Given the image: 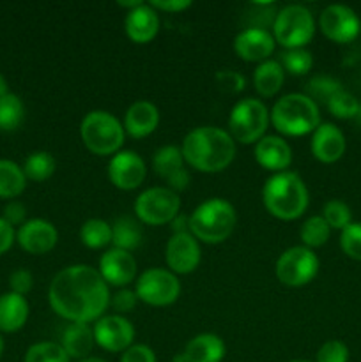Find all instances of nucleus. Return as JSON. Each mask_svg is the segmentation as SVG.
Returning <instances> with one entry per match:
<instances>
[{"label": "nucleus", "mask_w": 361, "mask_h": 362, "mask_svg": "<svg viewBox=\"0 0 361 362\" xmlns=\"http://www.w3.org/2000/svg\"><path fill=\"white\" fill-rule=\"evenodd\" d=\"M170 226H172V232L173 233H186V232H190V216H186V214H183V212H179V214H177L176 218L172 219Z\"/></svg>", "instance_id": "48"}, {"label": "nucleus", "mask_w": 361, "mask_h": 362, "mask_svg": "<svg viewBox=\"0 0 361 362\" xmlns=\"http://www.w3.org/2000/svg\"><path fill=\"white\" fill-rule=\"evenodd\" d=\"M236 141L229 131L216 126H200L184 136L180 151L188 166L202 173H219L232 165Z\"/></svg>", "instance_id": "2"}, {"label": "nucleus", "mask_w": 361, "mask_h": 362, "mask_svg": "<svg viewBox=\"0 0 361 362\" xmlns=\"http://www.w3.org/2000/svg\"><path fill=\"white\" fill-rule=\"evenodd\" d=\"M23 362H71V359L60 343L39 341L27 350Z\"/></svg>", "instance_id": "36"}, {"label": "nucleus", "mask_w": 361, "mask_h": 362, "mask_svg": "<svg viewBox=\"0 0 361 362\" xmlns=\"http://www.w3.org/2000/svg\"><path fill=\"white\" fill-rule=\"evenodd\" d=\"M340 247L353 260L361 262V221L350 223L340 233Z\"/></svg>", "instance_id": "38"}, {"label": "nucleus", "mask_w": 361, "mask_h": 362, "mask_svg": "<svg viewBox=\"0 0 361 362\" xmlns=\"http://www.w3.org/2000/svg\"><path fill=\"white\" fill-rule=\"evenodd\" d=\"M138 297L134 290L130 288H119L112 297H110V306L113 308L115 315H126L137 308Z\"/></svg>", "instance_id": "41"}, {"label": "nucleus", "mask_w": 361, "mask_h": 362, "mask_svg": "<svg viewBox=\"0 0 361 362\" xmlns=\"http://www.w3.org/2000/svg\"><path fill=\"white\" fill-rule=\"evenodd\" d=\"M80 136L92 154L115 156L122 151L126 131L115 115L106 110H92L81 119Z\"/></svg>", "instance_id": "6"}, {"label": "nucleus", "mask_w": 361, "mask_h": 362, "mask_svg": "<svg viewBox=\"0 0 361 362\" xmlns=\"http://www.w3.org/2000/svg\"><path fill=\"white\" fill-rule=\"evenodd\" d=\"M225 354V341L218 334L204 332L186 343L183 357L186 362H222Z\"/></svg>", "instance_id": "24"}, {"label": "nucleus", "mask_w": 361, "mask_h": 362, "mask_svg": "<svg viewBox=\"0 0 361 362\" xmlns=\"http://www.w3.org/2000/svg\"><path fill=\"white\" fill-rule=\"evenodd\" d=\"M319 28L329 41L347 45L360 35L361 21L350 7L343 4H331L322 9L319 16Z\"/></svg>", "instance_id": "12"}, {"label": "nucleus", "mask_w": 361, "mask_h": 362, "mask_svg": "<svg viewBox=\"0 0 361 362\" xmlns=\"http://www.w3.org/2000/svg\"><path fill=\"white\" fill-rule=\"evenodd\" d=\"M278 62L285 73L292 74V76H304L314 67V57L306 48L283 49Z\"/></svg>", "instance_id": "34"}, {"label": "nucleus", "mask_w": 361, "mask_h": 362, "mask_svg": "<svg viewBox=\"0 0 361 362\" xmlns=\"http://www.w3.org/2000/svg\"><path fill=\"white\" fill-rule=\"evenodd\" d=\"M2 218L6 219L13 228L14 226H21L25 223V218H27V209H25V205L21 204V202L11 200L9 204L6 205V209H4Z\"/></svg>", "instance_id": "45"}, {"label": "nucleus", "mask_w": 361, "mask_h": 362, "mask_svg": "<svg viewBox=\"0 0 361 362\" xmlns=\"http://www.w3.org/2000/svg\"><path fill=\"white\" fill-rule=\"evenodd\" d=\"M329 237H331V228H329V225L324 221L322 216H310L308 219H304L299 228V239L308 250L322 247L328 243Z\"/></svg>", "instance_id": "32"}, {"label": "nucleus", "mask_w": 361, "mask_h": 362, "mask_svg": "<svg viewBox=\"0 0 361 362\" xmlns=\"http://www.w3.org/2000/svg\"><path fill=\"white\" fill-rule=\"evenodd\" d=\"M292 148L280 134H265L255 144V161L268 172H287L292 165Z\"/></svg>", "instance_id": "20"}, {"label": "nucleus", "mask_w": 361, "mask_h": 362, "mask_svg": "<svg viewBox=\"0 0 361 362\" xmlns=\"http://www.w3.org/2000/svg\"><path fill=\"white\" fill-rule=\"evenodd\" d=\"M98 271L108 286L127 288V285L137 281L138 265L130 251L110 247L99 258Z\"/></svg>", "instance_id": "17"}, {"label": "nucleus", "mask_w": 361, "mask_h": 362, "mask_svg": "<svg viewBox=\"0 0 361 362\" xmlns=\"http://www.w3.org/2000/svg\"><path fill=\"white\" fill-rule=\"evenodd\" d=\"M142 226L140 221L122 216L112 225V247L124 251H134L142 244Z\"/></svg>", "instance_id": "28"}, {"label": "nucleus", "mask_w": 361, "mask_h": 362, "mask_svg": "<svg viewBox=\"0 0 361 362\" xmlns=\"http://www.w3.org/2000/svg\"><path fill=\"white\" fill-rule=\"evenodd\" d=\"M159 124V110L154 103L145 101H134L133 105L127 108L126 115H124V131L130 134L134 140L140 138H147L156 131Z\"/></svg>", "instance_id": "23"}, {"label": "nucleus", "mask_w": 361, "mask_h": 362, "mask_svg": "<svg viewBox=\"0 0 361 362\" xmlns=\"http://www.w3.org/2000/svg\"><path fill=\"white\" fill-rule=\"evenodd\" d=\"M322 218L328 223L331 230H340L342 232L343 228L353 223V212H350V207L347 204H343L342 200H329L328 204L322 209Z\"/></svg>", "instance_id": "37"}, {"label": "nucleus", "mask_w": 361, "mask_h": 362, "mask_svg": "<svg viewBox=\"0 0 361 362\" xmlns=\"http://www.w3.org/2000/svg\"><path fill=\"white\" fill-rule=\"evenodd\" d=\"M271 34L282 48H304L315 34L314 14L299 4L282 7L273 18Z\"/></svg>", "instance_id": "7"}, {"label": "nucleus", "mask_w": 361, "mask_h": 362, "mask_svg": "<svg viewBox=\"0 0 361 362\" xmlns=\"http://www.w3.org/2000/svg\"><path fill=\"white\" fill-rule=\"evenodd\" d=\"M149 6L154 11H161V13H183V11L190 9L193 4L191 0H151Z\"/></svg>", "instance_id": "46"}, {"label": "nucleus", "mask_w": 361, "mask_h": 362, "mask_svg": "<svg viewBox=\"0 0 361 362\" xmlns=\"http://www.w3.org/2000/svg\"><path fill=\"white\" fill-rule=\"evenodd\" d=\"M60 346L66 350L69 359L81 361L91 357L88 354L94 349V331L91 324H67L60 334Z\"/></svg>", "instance_id": "25"}, {"label": "nucleus", "mask_w": 361, "mask_h": 362, "mask_svg": "<svg viewBox=\"0 0 361 362\" xmlns=\"http://www.w3.org/2000/svg\"><path fill=\"white\" fill-rule=\"evenodd\" d=\"M23 173L27 180H34V182H45L50 177L55 173L57 161L53 154L46 151H35L28 154V158L23 163Z\"/></svg>", "instance_id": "31"}, {"label": "nucleus", "mask_w": 361, "mask_h": 362, "mask_svg": "<svg viewBox=\"0 0 361 362\" xmlns=\"http://www.w3.org/2000/svg\"><path fill=\"white\" fill-rule=\"evenodd\" d=\"M326 108L329 110L333 117L340 120H349L356 119L357 112H360V103L354 98L350 92H347L345 88H340L336 94H333L331 98L326 103Z\"/></svg>", "instance_id": "35"}, {"label": "nucleus", "mask_w": 361, "mask_h": 362, "mask_svg": "<svg viewBox=\"0 0 361 362\" xmlns=\"http://www.w3.org/2000/svg\"><path fill=\"white\" fill-rule=\"evenodd\" d=\"M27 187V177L23 168L9 159H0V198L13 200L20 197Z\"/></svg>", "instance_id": "29"}, {"label": "nucleus", "mask_w": 361, "mask_h": 362, "mask_svg": "<svg viewBox=\"0 0 361 362\" xmlns=\"http://www.w3.org/2000/svg\"><path fill=\"white\" fill-rule=\"evenodd\" d=\"M140 4H142V0H133V2H122V0H119V2H117V6L124 7L127 13V11H131V9H134V7L140 6Z\"/></svg>", "instance_id": "49"}, {"label": "nucleus", "mask_w": 361, "mask_h": 362, "mask_svg": "<svg viewBox=\"0 0 361 362\" xmlns=\"http://www.w3.org/2000/svg\"><path fill=\"white\" fill-rule=\"evenodd\" d=\"M94 341L99 349L112 354H122L134 341V327L122 315H103L92 324Z\"/></svg>", "instance_id": "13"}, {"label": "nucleus", "mask_w": 361, "mask_h": 362, "mask_svg": "<svg viewBox=\"0 0 361 362\" xmlns=\"http://www.w3.org/2000/svg\"><path fill=\"white\" fill-rule=\"evenodd\" d=\"M133 212L138 221L144 225H170L180 212V197L166 186L149 187L134 198Z\"/></svg>", "instance_id": "9"}, {"label": "nucleus", "mask_w": 361, "mask_h": 362, "mask_svg": "<svg viewBox=\"0 0 361 362\" xmlns=\"http://www.w3.org/2000/svg\"><path fill=\"white\" fill-rule=\"evenodd\" d=\"M16 240V232L13 226L0 216V255L7 253Z\"/></svg>", "instance_id": "47"}, {"label": "nucleus", "mask_w": 361, "mask_h": 362, "mask_svg": "<svg viewBox=\"0 0 361 362\" xmlns=\"http://www.w3.org/2000/svg\"><path fill=\"white\" fill-rule=\"evenodd\" d=\"M340 88H343V87L338 83V81L333 80V78L315 76V78H311L310 83H308V94L306 95H310V98L314 99L317 105H319V101L324 103L326 105V103H328V99L331 98L333 94H336Z\"/></svg>", "instance_id": "39"}, {"label": "nucleus", "mask_w": 361, "mask_h": 362, "mask_svg": "<svg viewBox=\"0 0 361 362\" xmlns=\"http://www.w3.org/2000/svg\"><path fill=\"white\" fill-rule=\"evenodd\" d=\"M134 292L140 303L152 308H165L179 299L180 281L168 269L152 267L138 276Z\"/></svg>", "instance_id": "11"}, {"label": "nucleus", "mask_w": 361, "mask_h": 362, "mask_svg": "<svg viewBox=\"0 0 361 362\" xmlns=\"http://www.w3.org/2000/svg\"><path fill=\"white\" fill-rule=\"evenodd\" d=\"M315 362H349V349L340 339H329L317 350Z\"/></svg>", "instance_id": "40"}, {"label": "nucleus", "mask_w": 361, "mask_h": 362, "mask_svg": "<svg viewBox=\"0 0 361 362\" xmlns=\"http://www.w3.org/2000/svg\"><path fill=\"white\" fill-rule=\"evenodd\" d=\"M237 212L225 198H209L190 214V233L205 244H222L234 233Z\"/></svg>", "instance_id": "5"}, {"label": "nucleus", "mask_w": 361, "mask_h": 362, "mask_svg": "<svg viewBox=\"0 0 361 362\" xmlns=\"http://www.w3.org/2000/svg\"><path fill=\"white\" fill-rule=\"evenodd\" d=\"M80 240L88 250H103L112 244V225L105 219H87L80 226Z\"/></svg>", "instance_id": "30"}, {"label": "nucleus", "mask_w": 361, "mask_h": 362, "mask_svg": "<svg viewBox=\"0 0 361 362\" xmlns=\"http://www.w3.org/2000/svg\"><path fill=\"white\" fill-rule=\"evenodd\" d=\"M216 83L227 94H237L244 88L246 80L237 71H219V73H216Z\"/></svg>", "instance_id": "42"}, {"label": "nucleus", "mask_w": 361, "mask_h": 362, "mask_svg": "<svg viewBox=\"0 0 361 362\" xmlns=\"http://www.w3.org/2000/svg\"><path fill=\"white\" fill-rule=\"evenodd\" d=\"M262 204L273 218L294 221L306 212L310 194L304 180L296 172L273 173L262 187Z\"/></svg>", "instance_id": "3"}, {"label": "nucleus", "mask_w": 361, "mask_h": 362, "mask_svg": "<svg viewBox=\"0 0 361 362\" xmlns=\"http://www.w3.org/2000/svg\"><path fill=\"white\" fill-rule=\"evenodd\" d=\"M271 126L280 136H304L321 126V108L306 94L294 92L282 95L269 110Z\"/></svg>", "instance_id": "4"}, {"label": "nucleus", "mask_w": 361, "mask_h": 362, "mask_svg": "<svg viewBox=\"0 0 361 362\" xmlns=\"http://www.w3.org/2000/svg\"><path fill=\"white\" fill-rule=\"evenodd\" d=\"M200 243L190 232L172 233L165 246V262L168 271L176 276L191 274L200 265Z\"/></svg>", "instance_id": "16"}, {"label": "nucleus", "mask_w": 361, "mask_h": 362, "mask_svg": "<svg viewBox=\"0 0 361 362\" xmlns=\"http://www.w3.org/2000/svg\"><path fill=\"white\" fill-rule=\"evenodd\" d=\"M310 148L314 158L324 165L340 161L345 154L347 141L342 131L331 122H321V126L311 133Z\"/></svg>", "instance_id": "21"}, {"label": "nucleus", "mask_w": 361, "mask_h": 362, "mask_svg": "<svg viewBox=\"0 0 361 362\" xmlns=\"http://www.w3.org/2000/svg\"><path fill=\"white\" fill-rule=\"evenodd\" d=\"M16 240L27 253L46 255L59 243V232L55 225L46 219H28L18 228Z\"/></svg>", "instance_id": "19"}, {"label": "nucleus", "mask_w": 361, "mask_h": 362, "mask_svg": "<svg viewBox=\"0 0 361 362\" xmlns=\"http://www.w3.org/2000/svg\"><path fill=\"white\" fill-rule=\"evenodd\" d=\"M2 352H4V339L2 336H0V357H2Z\"/></svg>", "instance_id": "52"}, {"label": "nucleus", "mask_w": 361, "mask_h": 362, "mask_svg": "<svg viewBox=\"0 0 361 362\" xmlns=\"http://www.w3.org/2000/svg\"><path fill=\"white\" fill-rule=\"evenodd\" d=\"M34 286V276L28 269H16L13 274L9 276V288L13 293L18 296H27Z\"/></svg>", "instance_id": "43"}, {"label": "nucleus", "mask_w": 361, "mask_h": 362, "mask_svg": "<svg viewBox=\"0 0 361 362\" xmlns=\"http://www.w3.org/2000/svg\"><path fill=\"white\" fill-rule=\"evenodd\" d=\"M232 48L244 62L262 64L275 53L276 41L264 27H248L234 37Z\"/></svg>", "instance_id": "18"}, {"label": "nucleus", "mask_w": 361, "mask_h": 362, "mask_svg": "<svg viewBox=\"0 0 361 362\" xmlns=\"http://www.w3.org/2000/svg\"><path fill=\"white\" fill-rule=\"evenodd\" d=\"M119 362H158L156 361V354L151 346L147 345H131L130 349L124 350L120 354V359Z\"/></svg>", "instance_id": "44"}, {"label": "nucleus", "mask_w": 361, "mask_h": 362, "mask_svg": "<svg viewBox=\"0 0 361 362\" xmlns=\"http://www.w3.org/2000/svg\"><path fill=\"white\" fill-rule=\"evenodd\" d=\"M271 119L264 101L246 98L232 106L229 115V134L236 144L251 145L265 136Z\"/></svg>", "instance_id": "8"}, {"label": "nucleus", "mask_w": 361, "mask_h": 362, "mask_svg": "<svg viewBox=\"0 0 361 362\" xmlns=\"http://www.w3.org/2000/svg\"><path fill=\"white\" fill-rule=\"evenodd\" d=\"M285 71L278 60H265L253 71V87L260 98H275L283 87Z\"/></svg>", "instance_id": "27"}, {"label": "nucleus", "mask_w": 361, "mask_h": 362, "mask_svg": "<svg viewBox=\"0 0 361 362\" xmlns=\"http://www.w3.org/2000/svg\"><path fill=\"white\" fill-rule=\"evenodd\" d=\"M124 32H126L127 39L137 42V45L151 42L159 32L158 11H154L145 2H142L134 9L127 11L126 16H124Z\"/></svg>", "instance_id": "22"}, {"label": "nucleus", "mask_w": 361, "mask_h": 362, "mask_svg": "<svg viewBox=\"0 0 361 362\" xmlns=\"http://www.w3.org/2000/svg\"><path fill=\"white\" fill-rule=\"evenodd\" d=\"M356 119H357V120H360V124H361V105H360V112H357Z\"/></svg>", "instance_id": "53"}, {"label": "nucleus", "mask_w": 361, "mask_h": 362, "mask_svg": "<svg viewBox=\"0 0 361 362\" xmlns=\"http://www.w3.org/2000/svg\"><path fill=\"white\" fill-rule=\"evenodd\" d=\"M152 170L161 180H165L166 187L176 193H180L190 184L191 175L186 168V161L180 147L177 145H165L159 147L152 156Z\"/></svg>", "instance_id": "15"}, {"label": "nucleus", "mask_w": 361, "mask_h": 362, "mask_svg": "<svg viewBox=\"0 0 361 362\" xmlns=\"http://www.w3.org/2000/svg\"><path fill=\"white\" fill-rule=\"evenodd\" d=\"M106 173H108L110 182L117 189L133 191L144 184L145 175H147V166H145V161L138 152L122 148L110 158Z\"/></svg>", "instance_id": "14"}, {"label": "nucleus", "mask_w": 361, "mask_h": 362, "mask_svg": "<svg viewBox=\"0 0 361 362\" xmlns=\"http://www.w3.org/2000/svg\"><path fill=\"white\" fill-rule=\"evenodd\" d=\"M110 286L92 265L74 264L53 276L48 303L67 324H94L110 308Z\"/></svg>", "instance_id": "1"}, {"label": "nucleus", "mask_w": 361, "mask_h": 362, "mask_svg": "<svg viewBox=\"0 0 361 362\" xmlns=\"http://www.w3.org/2000/svg\"><path fill=\"white\" fill-rule=\"evenodd\" d=\"M7 92H9L7 90V81H6V78L0 74V98H2V95H6Z\"/></svg>", "instance_id": "50"}, {"label": "nucleus", "mask_w": 361, "mask_h": 362, "mask_svg": "<svg viewBox=\"0 0 361 362\" xmlns=\"http://www.w3.org/2000/svg\"><path fill=\"white\" fill-rule=\"evenodd\" d=\"M28 313L30 308L23 296L13 292L0 296V331L2 332H16L23 329L28 320Z\"/></svg>", "instance_id": "26"}, {"label": "nucleus", "mask_w": 361, "mask_h": 362, "mask_svg": "<svg viewBox=\"0 0 361 362\" xmlns=\"http://www.w3.org/2000/svg\"><path fill=\"white\" fill-rule=\"evenodd\" d=\"M25 106L23 101L13 92H7L0 98V131H14L23 124Z\"/></svg>", "instance_id": "33"}, {"label": "nucleus", "mask_w": 361, "mask_h": 362, "mask_svg": "<svg viewBox=\"0 0 361 362\" xmlns=\"http://www.w3.org/2000/svg\"><path fill=\"white\" fill-rule=\"evenodd\" d=\"M76 362H106L105 359H99V357H85V359L76 361Z\"/></svg>", "instance_id": "51"}, {"label": "nucleus", "mask_w": 361, "mask_h": 362, "mask_svg": "<svg viewBox=\"0 0 361 362\" xmlns=\"http://www.w3.org/2000/svg\"><path fill=\"white\" fill-rule=\"evenodd\" d=\"M289 362H311V361H304V359H296V361H289Z\"/></svg>", "instance_id": "54"}, {"label": "nucleus", "mask_w": 361, "mask_h": 362, "mask_svg": "<svg viewBox=\"0 0 361 362\" xmlns=\"http://www.w3.org/2000/svg\"><path fill=\"white\" fill-rule=\"evenodd\" d=\"M319 267L321 262L315 251L301 244V246L289 247L280 255L275 265V274L282 285L289 288H301L314 281Z\"/></svg>", "instance_id": "10"}]
</instances>
